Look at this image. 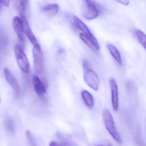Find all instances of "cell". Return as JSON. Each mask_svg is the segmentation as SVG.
<instances>
[{
  "label": "cell",
  "instance_id": "cell-1",
  "mask_svg": "<svg viewBox=\"0 0 146 146\" xmlns=\"http://www.w3.org/2000/svg\"><path fill=\"white\" fill-rule=\"evenodd\" d=\"M82 13L87 19H94L105 11L103 7L95 0H82Z\"/></svg>",
  "mask_w": 146,
  "mask_h": 146
},
{
  "label": "cell",
  "instance_id": "cell-2",
  "mask_svg": "<svg viewBox=\"0 0 146 146\" xmlns=\"http://www.w3.org/2000/svg\"><path fill=\"white\" fill-rule=\"evenodd\" d=\"M103 120L105 126L107 131L111 137L118 144H122V139L117 128L116 127L115 121L109 111L105 109L103 113Z\"/></svg>",
  "mask_w": 146,
  "mask_h": 146
},
{
  "label": "cell",
  "instance_id": "cell-3",
  "mask_svg": "<svg viewBox=\"0 0 146 146\" xmlns=\"http://www.w3.org/2000/svg\"><path fill=\"white\" fill-rule=\"evenodd\" d=\"M83 74L86 83L94 91L98 90L99 80L97 74L90 68L87 60L83 61Z\"/></svg>",
  "mask_w": 146,
  "mask_h": 146
},
{
  "label": "cell",
  "instance_id": "cell-4",
  "mask_svg": "<svg viewBox=\"0 0 146 146\" xmlns=\"http://www.w3.org/2000/svg\"><path fill=\"white\" fill-rule=\"evenodd\" d=\"M72 19H73V23L75 27L78 30L81 31L82 33L87 36L92 42L97 50L98 51L100 49V45L99 43L96 38L94 36V35L93 34L89 28H88V27L78 17L75 15H73V16Z\"/></svg>",
  "mask_w": 146,
  "mask_h": 146
},
{
  "label": "cell",
  "instance_id": "cell-5",
  "mask_svg": "<svg viewBox=\"0 0 146 146\" xmlns=\"http://www.w3.org/2000/svg\"><path fill=\"white\" fill-rule=\"evenodd\" d=\"M14 52L17 63L21 70L24 73L29 72V62L22 46L19 44H16L14 47Z\"/></svg>",
  "mask_w": 146,
  "mask_h": 146
},
{
  "label": "cell",
  "instance_id": "cell-6",
  "mask_svg": "<svg viewBox=\"0 0 146 146\" xmlns=\"http://www.w3.org/2000/svg\"><path fill=\"white\" fill-rule=\"evenodd\" d=\"M33 55L34 59V68L36 72L41 74L43 68V52L39 44L34 45L33 49Z\"/></svg>",
  "mask_w": 146,
  "mask_h": 146
},
{
  "label": "cell",
  "instance_id": "cell-7",
  "mask_svg": "<svg viewBox=\"0 0 146 146\" xmlns=\"http://www.w3.org/2000/svg\"><path fill=\"white\" fill-rule=\"evenodd\" d=\"M109 85L111 92V103L114 111H118L119 109V95L116 81L114 78L109 80Z\"/></svg>",
  "mask_w": 146,
  "mask_h": 146
},
{
  "label": "cell",
  "instance_id": "cell-8",
  "mask_svg": "<svg viewBox=\"0 0 146 146\" xmlns=\"http://www.w3.org/2000/svg\"><path fill=\"white\" fill-rule=\"evenodd\" d=\"M13 26L14 30L21 44L25 43L23 23L21 18L18 16L14 17L13 19Z\"/></svg>",
  "mask_w": 146,
  "mask_h": 146
},
{
  "label": "cell",
  "instance_id": "cell-9",
  "mask_svg": "<svg viewBox=\"0 0 146 146\" xmlns=\"http://www.w3.org/2000/svg\"><path fill=\"white\" fill-rule=\"evenodd\" d=\"M21 17L23 21L24 32L25 33L33 45H35L39 44L37 40L33 33L27 21V19L26 18L25 15L24 14L21 13Z\"/></svg>",
  "mask_w": 146,
  "mask_h": 146
},
{
  "label": "cell",
  "instance_id": "cell-10",
  "mask_svg": "<svg viewBox=\"0 0 146 146\" xmlns=\"http://www.w3.org/2000/svg\"><path fill=\"white\" fill-rule=\"evenodd\" d=\"M3 72L6 80L13 89L15 96L18 98L19 95L20 88L16 79L8 68H4Z\"/></svg>",
  "mask_w": 146,
  "mask_h": 146
},
{
  "label": "cell",
  "instance_id": "cell-11",
  "mask_svg": "<svg viewBox=\"0 0 146 146\" xmlns=\"http://www.w3.org/2000/svg\"><path fill=\"white\" fill-rule=\"evenodd\" d=\"M33 85L36 93L39 95H43L46 92L45 85L41 81L39 77L34 75L32 78Z\"/></svg>",
  "mask_w": 146,
  "mask_h": 146
},
{
  "label": "cell",
  "instance_id": "cell-12",
  "mask_svg": "<svg viewBox=\"0 0 146 146\" xmlns=\"http://www.w3.org/2000/svg\"><path fill=\"white\" fill-rule=\"evenodd\" d=\"M59 7L56 3H51L44 6L41 9L42 11L47 15L49 16H54L58 13Z\"/></svg>",
  "mask_w": 146,
  "mask_h": 146
},
{
  "label": "cell",
  "instance_id": "cell-13",
  "mask_svg": "<svg viewBox=\"0 0 146 146\" xmlns=\"http://www.w3.org/2000/svg\"><path fill=\"white\" fill-rule=\"evenodd\" d=\"M81 95L86 106L89 108H92L94 106V101L91 94L87 90H83L81 92Z\"/></svg>",
  "mask_w": 146,
  "mask_h": 146
},
{
  "label": "cell",
  "instance_id": "cell-14",
  "mask_svg": "<svg viewBox=\"0 0 146 146\" xmlns=\"http://www.w3.org/2000/svg\"><path fill=\"white\" fill-rule=\"evenodd\" d=\"M107 47L112 57L114 58L116 61L120 64H122V58L121 54L116 47L111 44L108 43Z\"/></svg>",
  "mask_w": 146,
  "mask_h": 146
},
{
  "label": "cell",
  "instance_id": "cell-15",
  "mask_svg": "<svg viewBox=\"0 0 146 146\" xmlns=\"http://www.w3.org/2000/svg\"><path fill=\"white\" fill-rule=\"evenodd\" d=\"M134 35L136 38L139 41V42L141 44V46L146 50V37L145 34L143 32L140 30H135Z\"/></svg>",
  "mask_w": 146,
  "mask_h": 146
},
{
  "label": "cell",
  "instance_id": "cell-16",
  "mask_svg": "<svg viewBox=\"0 0 146 146\" xmlns=\"http://www.w3.org/2000/svg\"><path fill=\"white\" fill-rule=\"evenodd\" d=\"M79 37L81 39L91 50L94 52H97L98 50H97L96 48L94 46V44L93 43L91 40L86 36L85 34L82 33H80L79 34Z\"/></svg>",
  "mask_w": 146,
  "mask_h": 146
},
{
  "label": "cell",
  "instance_id": "cell-17",
  "mask_svg": "<svg viewBox=\"0 0 146 146\" xmlns=\"http://www.w3.org/2000/svg\"><path fill=\"white\" fill-rule=\"evenodd\" d=\"M6 129L9 133H13L15 132V127L14 122L11 118H8L5 123Z\"/></svg>",
  "mask_w": 146,
  "mask_h": 146
},
{
  "label": "cell",
  "instance_id": "cell-18",
  "mask_svg": "<svg viewBox=\"0 0 146 146\" xmlns=\"http://www.w3.org/2000/svg\"><path fill=\"white\" fill-rule=\"evenodd\" d=\"M26 135L27 138L30 143V145L31 146H36L34 137L33 136L31 132L29 130H27L26 132Z\"/></svg>",
  "mask_w": 146,
  "mask_h": 146
},
{
  "label": "cell",
  "instance_id": "cell-19",
  "mask_svg": "<svg viewBox=\"0 0 146 146\" xmlns=\"http://www.w3.org/2000/svg\"><path fill=\"white\" fill-rule=\"evenodd\" d=\"M27 4V0H20L21 13L24 14Z\"/></svg>",
  "mask_w": 146,
  "mask_h": 146
},
{
  "label": "cell",
  "instance_id": "cell-20",
  "mask_svg": "<svg viewBox=\"0 0 146 146\" xmlns=\"http://www.w3.org/2000/svg\"><path fill=\"white\" fill-rule=\"evenodd\" d=\"M117 2L124 6H128L129 3V0H116Z\"/></svg>",
  "mask_w": 146,
  "mask_h": 146
},
{
  "label": "cell",
  "instance_id": "cell-21",
  "mask_svg": "<svg viewBox=\"0 0 146 146\" xmlns=\"http://www.w3.org/2000/svg\"><path fill=\"white\" fill-rule=\"evenodd\" d=\"M49 146H61V145H60L57 142L55 141H52L50 143Z\"/></svg>",
  "mask_w": 146,
  "mask_h": 146
},
{
  "label": "cell",
  "instance_id": "cell-22",
  "mask_svg": "<svg viewBox=\"0 0 146 146\" xmlns=\"http://www.w3.org/2000/svg\"><path fill=\"white\" fill-rule=\"evenodd\" d=\"M10 0H3V4L6 7H9L10 4Z\"/></svg>",
  "mask_w": 146,
  "mask_h": 146
},
{
  "label": "cell",
  "instance_id": "cell-23",
  "mask_svg": "<svg viewBox=\"0 0 146 146\" xmlns=\"http://www.w3.org/2000/svg\"><path fill=\"white\" fill-rule=\"evenodd\" d=\"M3 0H0V12L1 11V9L2 6V4H3Z\"/></svg>",
  "mask_w": 146,
  "mask_h": 146
},
{
  "label": "cell",
  "instance_id": "cell-24",
  "mask_svg": "<svg viewBox=\"0 0 146 146\" xmlns=\"http://www.w3.org/2000/svg\"><path fill=\"white\" fill-rule=\"evenodd\" d=\"M96 146H104L102 145H96Z\"/></svg>",
  "mask_w": 146,
  "mask_h": 146
},
{
  "label": "cell",
  "instance_id": "cell-25",
  "mask_svg": "<svg viewBox=\"0 0 146 146\" xmlns=\"http://www.w3.org/2000/svg\"><path fill=\"white\" fill-rule=\"evenodd\" d=\"M113 146L112 145H111V144H109V145H108V146Z\"/></svg>",
  "mask_w": 146,
  "mask_h": 146
}]
</instances>
